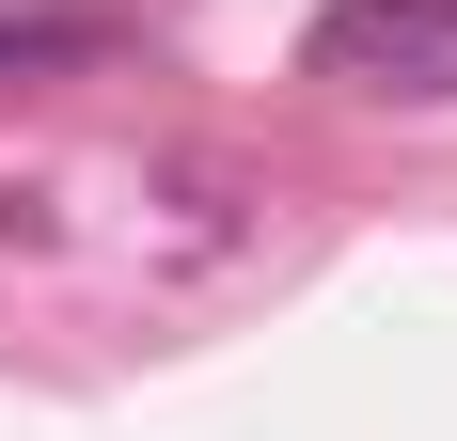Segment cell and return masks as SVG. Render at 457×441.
<instances>
[{
  "mask_svg": "<svg viewBox=\"0 0 457 441\" xmlns=\"http://www.w3.org/2000/svg\"><path fill=\"white\" fill-rule=\"evenodd\" d=\"M300 79L378 95V111H457V0H316Z\"/></svg>",
  "mask_w": 457,
  "mask_h": 441,
  "instance_id": "1",
  "label": "cell"
},
{
  "mask_svg": "<svg viewBox=\"0 0 457 441\" xmlns=\"http://www.w3.org/2000/svg\"><path fill=\"white\" fill-rule=\"evenodd\" d=\"M47 47H79V16H0V79H16V63H47Z\"/></svg>",
  "mask_w": 457,
  "mask_h": 441,
  "instance_id": "2",
  "label": "cell"
}]
</instances>
